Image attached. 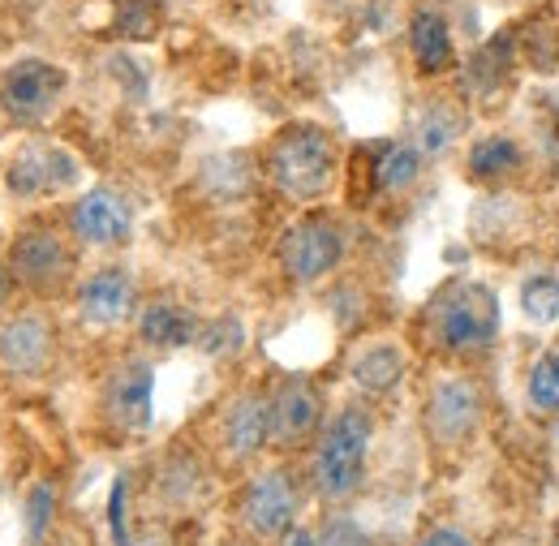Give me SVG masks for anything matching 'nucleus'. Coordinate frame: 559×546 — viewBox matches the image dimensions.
Listing matches in <instances>:
<instances>
[{
    "label": "nucleus",
    "instance_id": "6",
    "mask_svg": "<svg viewBox=\"0 0 559 546\" xmlns=\"http://www.w3.org/2000/svg\"><path fill=\"white\" fill-rule=\"evenodd\" d=\"M9 272L31 297H61L73 288V250L57 228L31 224L9 241Z\"/></svg>",
    "mask_w": 559,
    "mask_h": 546
},
{
    "label": "nucleus",
    "instance_id": "9",
    "mask_svg": "<svg viewBox=\"0 0 559 546\" xmlns=\"http://www.w3.org/2000/svg\"><path fill=\"white\" fill-rule=\"evenodd\" d=\"M99 413L117 435H146L155 422V366L146 357H126L108 370Z\"/></svg>",
    "mask_w": 559,
    "mask_h": 546
},
{
    "label": "nucleus",
    "instance_id": "28",
    "mask_svg": "<svg viewBox=\"0 0 559 546\" xmlns=\"http://www.w3.org/2000/svg\"><path fill=\"white\" fill-rule=\"evenodd\" d=\"M26 546H44L57 521V486L52 482H35L26 495Z\"/></svg>",
    "mask_w": 559,
    "mask_h": 546
},
{
    "label": "nucleus",
    "instance_id": "13",
    "mask_svg": "<svg viewBox=\"0 0 559 546\" xmlns=\"http://www.w3.org/2000/svg\"><path fill=\"white\" fill-rule=\"evenodd\" d=\"M70 233L78 246H91V250L126 246L130 233H134V206L126 194H117L108 186H95L70 206Z\"/></svg>",
    "mask_w": 559,
    "mask_h": 546
},
{
    "label": "nucleus",
    "instance_id": "27",
    "mask_svg": "<svg viewBox=\"0 0 559 546\" xmlns=\"http://www.w3.org/2000/svg\"><path fill=\"white\" fill-rule=\"evenodd\" d=\"M461 134V117L448 112V104H430L418 121V151L421 155H443Z\"/></svg>",
    "mask_w": 559,
    "mask_h": 546
},
{
    "label": "nucleus",
    "instance_id": "22",
    "mask_svg": "<svg viewBox=\"0 0 559 546\" xmlns=\"http://www.w3.org/2000/svg\"><path fill=\"white\" fill-rule=\"evenodd\" d=\"M155 495L164 503H173V508H194L207 495V470H203V461L194 452H181L177 448L159 465V474H155Z\"/></svg>",
    "mask_w": 559,
    "mask_h": 546
},
{
    "label": "nucleus",
    "instance_id": "11",
    "mask_svg": "<svg viewBox=\"0 0 559 546\" xmlns=\"http://www.w3.org/2000/svg\"><path fill=\"white\" fill-rule=\"evenodd\" d=\"M215 435H219V452L233 465H250L254 456H263V448H272V392L246 388L228 396Z\"/></svg>",
    "mask_w": 559,
    "mask_h": 546
},
{
    "label": "nucleus",
    "instance_id": "29",
    "mask_svg": "<svg viewBox=\"0 0 559 546\" xmlns=\"http://www.w3.org/2000/svg\"><path fill=\"white\" fill-rule=\"evenodd\" d=\"M199 348H203L207 357H228V353H237V348H241V323H237L233 314H219V319L203 323Z\"/></svg>",
    "mask_w": 559,
    "mask_h": 546
},
{
    "label": "nucleus",
    "instance_id": "19",
    "mask_svg": "<svg viewBox=\"0 0 559 546\" xmlns=\"http://www.w3.org/2000/svg\"><path fill=\"white\" fill-rule=\"evenodd\" d=\"M521 168H525V151L508 134H483L465 151V177L474 186H503V181L521 177Z\"/></svg>",
    "mask_w": 559,
    "mask_h": 546
},
{
    "label": "nucleus",
    "instance_id": "36",
    "mask_svg": "<svg viewBox=\"0 0 559 546\" xmlns=\"http://www.w3.org/2000/svg\"><path fill=\"white\" fill-rule=\"evenodd\" d=\"M556 4H559V0H556Z\"/></svg>",
    "mask_w": 559,
    "mask_h": 546
},
{
    "label": "nucleus",
    "instance_id": "33",
    "mask_svg": "<svg viewBox=\"0 0 559 546\" xmlns=\"http://www.w3.org/2000/svg\"><path fill=\"white\" fill-rule=\"evenodd\" d=\"M284 546H319V534H314V530H288V534H284Z\"/></svg>",
    "mask_w": 559,
    "mask_h": 546
},
{
    "label": "nucleus",
    "instance_id": "12",
    "mask_svg": "<svg viewBox=\"0 0 559 546\" xmlns=\"http://www.w3.org/2000/svg\"><path fill=\"white\" fill-rule=\"evenodd\" d=\"M323 430V392L306 375H288L272 388V448L297 452Z\"/></svg>",
    "mask_w": 559,
    "mask_h": 546
},
{
    "label": "nucleus",
    "instance_id": "23",
    "mask_svg": "<svg viewBox=\"0 0 559 546\" xmlns=\"http://www.w3.org/2000/svg\"><path fill=\"white\" fill-rule=\"evenodd\" d=\"M199 181L207 186L215 199H241L254 186V168H250V159L241 151H219V155L203 159Z\"/></svg>",
    "mask_w": 559,
    "mask_h": 546
},
{
    "label": "nucleus",
    "instance_id": "24",
    "mask_svg": "<svg viewBox=\"0 0 559 546\" xmlns=\"http://www.w3.org/2000/svg\"><path fill=\"white\" fill-rule=\"evenodd\" d=\"M516 39H521V57L538 69V73H559V17L556 13L530 17V22L516 31Z\"/></svg>",
    "mask_w": 559,
    "mask_h": 546
},
{
    "label": "nucleus",
    "instance_id": "4",
    "mask_svg": "<svg viewBox=\"0 0 559 546\" xmlns=\"http://www.w3.org/2000/svg\"><path fill=\"white\" fill-rule=\"evenodd\" d=\"M306 503V482L293 465H267L241 486L237 499V525L254 543H284L288 530H297Z\"/></svg>",
    "mask_w": 559,
    "mask_h": 546
},
{
    "label": "nucleus",
    "instance_id": "35",
    "mask_svg": "<svg viewBox=\"0 0 559 546\" xmlns=\"http://www.w3.org/2000/svg\"><path fill=\"white\" fill-rule=\"evenodd\" d=\"M556 546H559V530H556Z\"/></svg>",
    "mask_w": 559,
    "mask_h": 546
},
{
    "label": "nucleus",
    "instance_id": "20",
    "mask_svg": "<svg viewBox=\"0 0 559 546\" xmlns=\"http://www.w3.org/2000/svg\"><path fill=\"white\" fill-rule=\"evenodd\" d=\"M516 52H521L516 31H499V35H490L483 48H474V57L465 61V86H469V95H478V99L495 95L508 82V69L516 61Z\"/></svg>",
    "mask_w": 559,
    "mask_h": 546
},
{
    "label": "nucleus",
    "instance_id": "26",
    "mask_svg": "<svg viewBox=\"0 0 559 546\" xmlns=\"http://www.w3.org/2000/svg\"><path fill=\"white\" fill-rule=\"evenodd\" d=\"M521 314H525L534 328L559 323V275L534 272L521 284Z\"/></svg>",
    "mask_w": 559,
    "mask_h": 546
},
{
    "label": "nucleus",
    "instance_id": "17",
    "mask_svg": "<svg viewBox=\"0 0 559 546\" xmlns=\"http://www.w3.org/2000/svg\"><path fill=\"white\" fill-rule=\"evenodd\" d=\"M409 57L421 78H443L456 66V35L439 9H414L409 17Z\"/></svg>",
    "mask_w": 559,
    "mask_h": 546
},
{
    "label": "nucleus",
    "instance_id": "34",
    "mask_svg": "<svg viewBox=\"0 0 559 546\" xmlns=\"http://www.w3.org/2000/svg\"><path fill=\"white\" fill-rule=\"evenodd\" d=\"M9 288H13V272L0 263V306H4V297H9Z\"/></svg>",
    "mask_w": 559,
    "mask_h": 546
},
{
    "label": "nucleus",
    "instance_id": "15",
    "mask_svg": "<svg viewBox=\"0 0 559 546\" xmlns=\"http://www.w3.org/2000/svg\"><path fill=\"white\" fill-rule=\"evenodd\" d=\"M57 357V332L39 310H17L0 319V366L9 375H44Z\"/></svg>",
    "mask_w": 559,
    "mask_h": 546
},
{
    "label": "nucleus",
    "instance_id": "32",
    "mask_svg": "<svg viewBox=\"0 0 559 546\" xmlns=\"http://www.w3.org/2000/svg\"><path fill=\"white\" fill-rule=\"evenodd\" d=\"M414 546H478V543L465 530H456V525H430L426 534H418Z\"/></svg>",
    "mask_w": 559,
    "mask_h": 546
},
{
    "label": "nucleus",
    "instance_id": "30",
    "mask_svg": "<svg viewBox=\"0 0 559 546\" xmlns=\"http://www.w3.org/2000/svg\"><path fill=\"white\" fill-rule=\"evenodd\" d=\"M319 546H374V538L357 521H349V517H332L319 530Z\"/></svg>",
    "mask_w": 559,
    "mask_h": 546
},
{
    "label": "nucleus",
    "instance_id": "5",
    "mask_svg": "<svg viewBox=\"0 0 559 546\" xmlns=\"http://www.w3.org/2000/svg\"><path fill=\"white\" fill-rule=\"evenodd\" d=\"M487 422V392L474 375H439L421 401V426L439 448H465Z\"/></svg>",
    "mask_w": 559,
    "mask_h": 546
},
{
    "label": "nucleus",
    "instance_id": "14",
    "mask_svg": "<svg viewBox=\"0 0 559 546\" xmlns=\"http://www.w3.org/2000/svg\"><path fill=\"white\" fill-rule=\"evenodd\" d=\"M78 319L86 328H121L139 319V284L126 268H99L73 288Z\"/></svg>",
    "mask_w": 559,
    "mask_h": 546
},
{
    "label": "nucleus",
    "instance_id": "10",
    "mask_svg": "<svg viewBox=\"0 0 559 546\" xmlns=\"http://www.w3.org/2000/svg\"><path fill=\"white\" fill-rule=\"evenodd\" d=\"M82 177L78 159L57 142H26L9 168H4V190L13 199H52L61 190H73Z\"/></svg>",
    "mask_w": 559,
    "mask_h": 546
},
{
    "label": "nucleus",
    "instance_id": "8",
    "mask_svg": "<svg viewBox=\"0 0 559 546\" xmlns=\"http://www.w3.org/2000/svg\"><path fill=\"white\" fill-rule=\"evenodd\" d=\"M66 91H70L66 69L44 57H22L0 73V117L9 126H44Z\"/></svg>",
    "mask_w": 559,
    "mask_h": 546
},
{
    "label": "nucleus",
    "instance_id": "3",
    "mask_svg": "<svg viewBox=\"0 0 559 546\" xmlns=\"http://www.w3.org/2000/svg\"><path fill=\"white\" fill-rule=\"evenodd\" d=\"M370 443H374V413L366 405H345L332 413L310 452V490L323 503H349L366 482Z\"/></svg>",
    "mask_w": 559,
    "mask_h": 546
},
{
    "label": "nucleus",
    "instance_id": "25",
    "mask_svg": "<svg viewBox=\"0 0 559 546\" xmlns=\"http://www.w3.org/2000/svg\"><path fill=\"white\" fill-rule=\"evenodd\" d=\"M525 401L543 417H559V348H547L530 361L525 375Z\"/></svg>",
    "mask_w": 559,
    "mask_h": 546
},
{
    "label": "nucleus",
    "instance_id": "21",
    "mask_svg": "<svg viewBox=\"0 0 559 546\" xmlns=\"http://www.w3.org/2000/svg\"><path fill=\"white\" fill-rule=\"evenodd\" d=\"M421 155L418 142H383L374 146V159H370V181L374 190L383 194H409L421 177Z\"/></svg>",
    "mask_w": 559,
    "mask_h": 546
},
{
    "label": "nucleus",
    "instance_id": "16",
    "mask_svg": "<svg viewBox=\"0 0 559 546\" xmlns=\"http://www.w3.org/2000/svg\"><path fill=\"white\" fill-rule=\"evenodd\" d=\"M405 348L396 341H374L361 344L349 357V383L366 396V401H379V396H392L396 383L405 379Z\"/></svg>",
    "mask_w": 559,
    "mask_h": 546
},
{
    "label": "nucleus",
    "instance_id": "1",
    "mask_svg": "<svg viewBox=\"0 0 559 546\" xmlns=\"http://www.w3.org/2000/svg\"><path fill=\"white\" fill-rule=\"evenodd\" d=\"M421 332L439 357L465 361L495 348L499 297L483 280H448L421 310Z\"/></svg>",
    "mask_w": 559,
    "mask_h": 546
},
{
    "label": "nucleus",
    "instance_id": "7",
    "mask_svg": "<svg viewBox=\"0 0 559 546\" xmlns=\"http://www.w3.org/2000/svg\"><path fill=\"white\" fill-rule=\"evenodd\" d=\"M345 233L336 219L328 215H301L297 224H288L280 233L276 254H280V272L288 275L293 284L310 288V284H323L328 275L345 263Z\"/></svg>",
    "mask_w": 559,
    "mask_h": 546
},
{
    "label": "nucleus",
    "instance_id": "18",
    "mask_svg": "<svg viewBox=\"0 0 559 546\" xmlns=\"http://www.w3.org/2000/svg\"><path fill=\"white\" fill-rule=\"evenodd\" d=\"M199 332H203V319L181 301L159 297L139 310V341L151 348H164V353L190 348V344H199Z\"/></svg>",
    "mask_w": 559,
    "mask_h": 546
},
{
    "label": "nucleus",
    "instance_id": "31",
    "mask_svg": "<svg viewBox=\"0 0 559 546\" xmlns=\"http://www.w3.org/2000/svg\"><path fill=\"white\" fill-rule=\"evenodd\" d=\"M126 499H130V482L117 478L112 482V499H108V530H112V543L117 546H134L130 521H126Z\"/></svg>",
    "mask_w": 559,
    "mask_h": 546
},
{
    "label": "nucleus",
    "instance_id": "2",
    "mask_svg": "<svg viewBox=\"0 0 559 546\" xmlns=\"http://www.w3.org/2000/svg\"><path fill=\"white\" fill-rule=\"evenodd\" d=\"M341 173V146L319 121L284 126L263 151V177L288 203H319Z\"/></svg>",
    "mask_w": 559,
    "mask_h": 546
}]
</instances>
